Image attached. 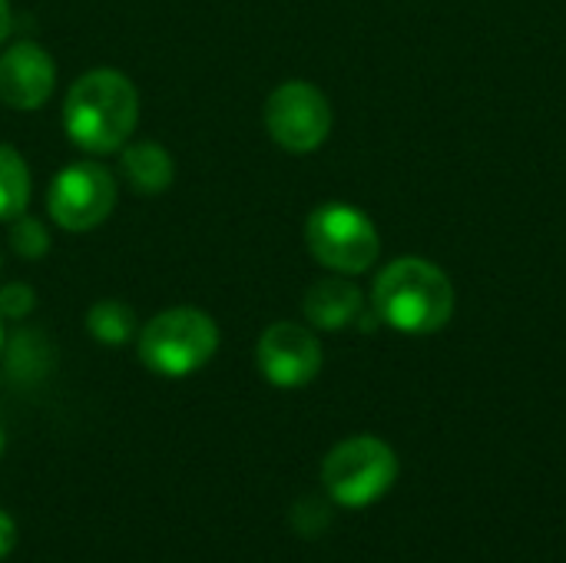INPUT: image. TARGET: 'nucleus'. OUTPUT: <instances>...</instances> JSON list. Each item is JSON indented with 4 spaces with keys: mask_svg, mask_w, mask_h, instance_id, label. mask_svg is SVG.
<instances>
[{
    "mask_svg": "<svg viewBox=\"0 0 566 563\" xmlns=\"http://www.w3.org/2000/svg\"><path fill=\"white\" fill-rule=\"evenodd\" d=\"M139 123V93L119 70L96 66L73 80L63 96V129L83 153L103 156L129 143Z\"/></svg>",
    "mask_w": 566,
    "mask_h": 563,
    "instance_id": "obj_1",
    "label": "nucleus"
},
{
    "mask_svg": "<svg viewBox=\"0 0 566 563\" xmlns=\"http://www.w3.org/2000/svg\"><path fill=\"white\" fill-rule=\"evenodd\" d=\"M375 315L405 332L431 335L441 332L454 315V285L428 259L405 256L388 262L375 279Z\"/></svg>",
    "mask_w": 566,
    "mask_h": 563,
    "instance_id": "obj_2",
    "label": "nucleus"
},
{
    "mask_svg": "<svg viewBox=\"0 0 566 563\" xmlns=\"http://www.w3.org/2000/svg\"><path fill=\"white\" fill-rule=\"evenodd\" d=\"M139 362L163 378L196 375L219 352V325L209 312L176 305L153 315L136 335Z\"/></svg>",
    "mask_w": 566,
    "mask_h": 563,
    "instance_id": "obj_3",
    "label": "nucleus"
},
{
    "mask_svg": "<svg viewBox=\"0 0 566 563\" xmlns=\"http://www.w3.org/2000/svg\"><path fill=\"white\" fill-rule=\"evenodd\" d=\"M305 246L318 265H325L338 275L368 272L381 252L375 222L348 202L318 206L305 222Z\"/></svg>",
    "mask_w": 566,
    "mask_h": 563,
    "instance_id": "obj_4",
    "label": "nucleus"
},
{
    "mask_svg": "<svg viewBox=\"0 0 566 563\" xmlns=\"http://www.w3.org/2000/svg\"><path fill=\"white\" fill-rule=\"evenodd\" d=\"M398 478V458L395 451L371 435L348 438L335 445L322 465V484L332 494V501L345 508H368L381 501Z\"/></svg>",
    "mask_w": 566,
    "mask_h": 563,
    "instance_id": "obj_5",
    "label": "nucleus"
},
{
    "mask_svg": "<svg viewBox=\"0 0 566 563\" xmlns=\"http://www.w3.org/2000/svg\"><path fill=\"white\" fill-rule=\"evenodd\" d=\"M119 183L93 159L63 166L46 186V212L63 232H90L116 209Z\"/></svg>",
    "mask_w": 566,
    "mask_h": 563,
    "instance_id": "obj_6",
    "label": "nucleus"
},
{
    "mask_svg": "<svg viewBox=\"0 0 566 563\" xmlns=\"http://www.w3.org/2000/svg\"><path fill=\"white\" fill-rule=\"evenodd\" d=\"M269 136L289 153H312L332 133V103L308 80L279 83L262 110Z\"/></svg>",
    "mask_w": 566,
    "mask_h": 563,
    "instance_id": "obj_7",
    "label": "nucleus"
},
{
    "mask_svg": "<svg viewBox=\"0 0 566 563\" xmlns=\"http://www.w3.org/2000/svg\"><path fill=\"white\" fill-rule=\"evenodd\" d=\"M255 365L275 388H302L322 372V345L312 329L298 322H275L259 335Z\"/></svg>",
    "mask_w": 566,
    "mask_h": 563,
    "instance_id": "obj_8",
    "label": "nucleus"
},
{
    "mask_svg": "<svg viewBox=\"0 0 566 563\" xmlns=\"http://www.w3.org/2000/svg\"><path fill=\"white\" fill-rule=\"evenodd\" d=\"M56 86V63L53 56L33 43V40H17L0 53V100L10 110L33 113L40 110Z\"/></svg>",
    "mask_w": 566,
    "mask_h": 563,
    "instance_id": "obj_9",
    "label": "nucleus"
},
{
    "mask_svg": "<svg viewBox=\"0 0 566 563\" xmlns=\"http://www.w3.org/2000/svg\"><path fill=\"white\" fill-rule=\"evenodd\" d=\"M361 305H365L361 292L345 279H322L302 299V312H305L308 325L325 329V332H338V329L352 325L361 315Z\"/></svg>",
    "mask_w": 566,
    "mask_h": 563,
    "instance_id": "obj_10",
    "label": "nucleus"
},
{
    "mask_svg": "<svg viewBox=\"0 0 566 563\" xmlns=\"http://www.w3.org/2000/svg\"><path fill=\"white\" fill-rule=\"evenodd\" d=\"M119 173H123V179H126V186L133 192H139V196H163L172 186V179H176V163H172L166 146H159L153 139H143V143L123 146Z\"/></svg>",
    "mask_w": 566,
    "mask_h": 563,
    "instance_id": "obj_11",
    "label": "nucleus"
},
{
    "mask_svg": "<svg viewBox=\"0 0 566 563\" xmlns=\"http://www.w3.org/2000/svg\"><path fill=\"white\" fill-rule=\"evenodd\" d=\"M86 332L109 348H123L136 335V312L119 299H99L86 312Z\"/></svg>",
    "mask_w": 566,
    "mask_h": 563,
    "instance_id": "obj_12",
    "label": "nucleus"
},
{
    "mask_svg": "<svg viewBox=\"0 0 566 563\" xmlns=\"http://www.w3.org/2000/svg\"><path fill=\"white\" fill-rule=\"evenodd\" d=\"M30 206V169L27 159L0 143V222H10L17 216H23Z\"/></svg>",
    "mask_w": 566,
    "mask_h": 563,
    "instance_id": "obj_13",
    "label": "nucleus"
},
{
    "mask_svg": "<svg viewBox=\"0 0 566 563\" xmlns=\"http://www.w3.org/2000/svg\"><path fill=\"white\" fill-rule=\"evenodd\" d=\"M10 249L20 256V259H43L50 252V232L46 226L36 219V216H17L10 219Z\"/></svg>",
    "mask_w": 566,
    "mask_h": 563,
    "instance_id": "obj_14",
    "label": "nucleus"
},
{
    "mask_svg": "<svg viewBox=\"0 0 566 563\" xmlns=\"http://www.w3.org/2000/svg\"><path fill=\"white\" fill-rule=\"evenodd\" d=\"M36 305V295L27 282H7L0 285V315L10 319V322H20L33 312Z\"/></svg>",
    "mask_w": 566,
    "mask_h": 563,
    "instance_id": "obj_15",
    "label": "nucleus"
},
{
    "mask_svg": "<svg viewBox=\"0 0 566 563\" xmlns=\"http://www.w3.org/2000/svg\"><path fill=\"white\" fill-rule=\"evenodd\" d=\"M17 544V528L7 511H0V557H7Z\"/></svg>",
    "mask_w": 566,
    "mask_h": 563,
    "instance_id": "obj_16",
    "label": "nucleus"
},
{
    "mask_svg": "<svg viewBox=\"0 0 566 563\" xmlns=\"http://www.w3.org/2000/svg\"><path fill=\"white\" fill-rule=\"evenodd\" d=\"M10 27H13V13H10V0H0V43L10 37Z\"/></svg>",
    "mask_w": 566,
    "mask_h": 563,
    "instance_id": "obj_17",
    "label": "nucleus"
},
{
    "mask_svg": "<svg viewBox=\"0 0 566 563\" xmlns=\"http://www.w3.org/2000/svg\"><path fill=\"white\" fill-rule=\"evenodd\" d=\"M3 342H7V335H3V315H0V352H3Z\"/></svg>",
    "mask_w": 566,
    "mask_h": 563,
    "instance_id": "obj_18",
    "label": "nucleus"
},
{
    "mask_svg": "<svg viewBox=\"0 0 566 563\" xmlns=\"http://www.w3.org/2000/svg\"><path fill=\"white\" fill-rule=\"evenodd\" d=\"M0 455H3V431H0Z\"/></svg>",
    "mask_w": 566,
    "mask_h": 563,
    "instance_id": "obj_19",
    "label": "nucleus"
}]
</instances>
